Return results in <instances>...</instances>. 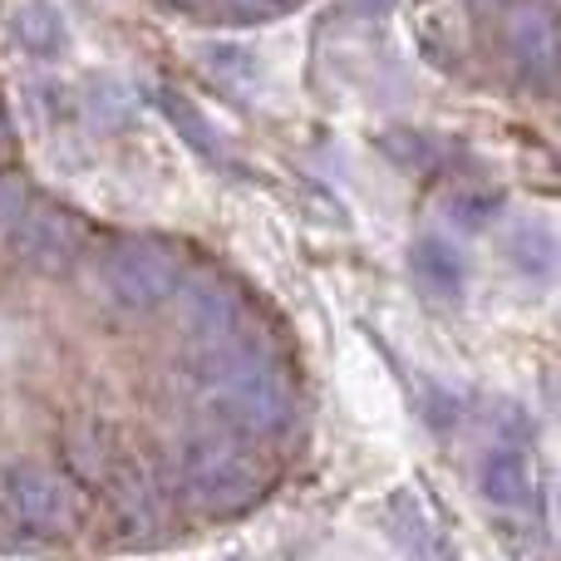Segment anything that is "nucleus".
Here are the masks:
<instances>
[{
  "label": "nucleus",
  "instance_id": "nucleus-9",
  "mask_svg": "<svg viewBox=\"0 0 561 561\" xmlns=\"http://www.w3.org/2000/svg\"><path fill=\"white\" fill-rule=\"evenodd\" d=\"M65 458L84 488H108V478H114L118 463H124L114 438H108V428L94 424V419H75V424L65 428Z\"/></svg>",
  "mask_w": 561,
  "mask_h": 561
},
{
  "label": "nucleus",
  "instance_id": "nucleus-12",
  "mask_svg": "<svg viewBox=\"0 0 561 561\" xmlns=\"http://www.w3.org/2000/svg\"><path fill=\"white\" fill-rule=\"evenodd\" d=\"M503 252H507V262H513L523 276L547 280V276L557 272V232L547 222H517V227H507Z\"/></svg>",
  "mask_w": 561,
  "mask_h": 561
},
{
  "label": "nucleus",
  "instance_id": "nucleus-11",
  "mask_svg": "<svg viewBox=\"0 0 561 561\" xmlns=\"http://www.w3.org/2000/svg\"><path fill=\"white\" fill-rule=\"evenodd\" d=\"M10 35L35 59H55V55H65V45H69L65 20H59V10L45 5V0H25V5L10 15Z\"/></svg>",
  "mask_w": 561,
  "mask_h": 561
},
{
  "label": "nucleus",
  "instance_id": "nucleus-5",
  "mask_svg": "<svg viewBox=\"0 0 561 561\" xmlns=\"http://www.w3.org/2000/svg\"><path fill=\"white\" fill-rule=\"evenodd\" d=\"M10 252L35 276H65L79 256L89 252V222L75 207L59 203H30V213L5 232Z\"/></svg>",
  "mask_w": 561,
  "mask_h": 561
},
{
  "label": "nucleus",
  "instance_id": "nucleus-24",
  "mask_svg": "<svg viewBox=\"0 0 561 561\" xmlns=\"http://www.w3.org/2000/svg\"><path fill=\"white\" fill-rule=\"evenodd\" d=\"M178 5H193V0H178Z\"/></svg>",
  "mask_w": 561,
  "mask_h": 561
},
{
  "label": "nucleus",
  "instance_id": "nucleus-6",
  "mask_svg": "<svg viewBox=\"0 0 561 561\" xmlns=\"http://www.w3.org/2000/svg\"><path fill=\"white\" fill-rule=\"evenodd\" d=\"M173 316L197 345H222V340L242 335V300L237 290L227 286L222 276L203 272V276H187L178 280L173 290Z\"/></svg>",
  "mask_w": 561,
  "mask_h": 561
},
{
  "label": "nucleus",
  "instance_id": "nucleus-8",
  "mask_svg": "<svg viewBox=\"0 0 561 561\" xmlns=\"http://www.w3.org/2000/svg\"><path fill=\"white\" fill-rule=\"evenodd\" d=\"M409 276H414V286L424 290L428 300H463V290H468L463 256H458V247L444 242V237H419V242L409 247Z\"/></svg>",
  "mask_w": 561,
  "mask_h": 561
},
{
  "label": "nucleus",
  "instance_id": "nucleus-13",
  "mask_svg": "<svg viewBox=\"0 0 561 561\" xmlns=\"http://www.w3.org/2000/svg\"><path fill=\"white\" fill-rule=\"evenodd\" d=\"M158 108H163V118L178 128V138H183L193 153H203V158L222 153V138H217V128L207 124V114L187 94H178V89H163V94H158Z\"/></svg>",
  "mask_w": 561,
  "mask_h": 561
},
{
  "label": "nucleus",
  "instance_id": "nucleus-22",
  "mask_svg": "<svg viewBox=\"0 0 561 561\" xmlns=\"http://www.w3.org/2000/svg\"><path fill=\"white\" fill-rule=\"evenodd\" d=\"M5 128H10V124H5V108H0V138H5Z\"/></svg>",
  "mask_w": 561,
  "mask_h": 561
},
{
  "label": "nucleus",
  "instance_id": "nucleus-21",
  "mask_svg": "<svg viewBox=\"0 0 561 561\" xmlns=\"http://www.w3.org/2000/svg\"><path fill=\"white\" fill-rule=\"evenodd\" d=\"M394 5H399V0H355L359 15H389Z\"/></svg>",
  "mask_w": 561,
  "mask_h": 561
},
{
  "label": "nucleus",
  "instance_id": "nucleus-23",
  "mask_svg": "<svg viewBox=\"0 0 561 561\" xmlns=\"http://www.w3.org/2000/svg\"><path fill=\"white\" fill-rule=\"evenodd\" d=\"M488 5H503V0H488Z\"/></svg>",
  "mask_w": 561,
  "mask_h": 561
},
{
  "label": "nucleus",
  "instance_id": "nucleus-7",
  "mask_svg": "<svg viewBox=\"0 0 561 561\" xmlns=\"http://www.w3.org/2000/svg\"><path fill=\"white\" fill-rule=\"evenodd\" d=\"M507 55H513V65L523 69L527 84L552 89V79H557V59H561L552 15H547V10H523V15H517L513 25H507Z\"/></svg>",
  "mask_w": 561,
  "mask_h": 561
},
{
  "label": "nucleus",
  "instance_id": "nucleus-1",
  "mask_svg": "<svg viewBox=\"0 0 561 561\" xmlns=\"http://www.w3.org/2000/svg\"><path fill=\"white\" fill-rule=\"evenodd\" d=\"M197 389L207 409L222 419L227 434L266 438L296 419V385L262 345H247L242 335L207 345L197 359Z\"/></svg>",
  "mask_w": 561,
  "mask_h": 561
},
{
  "label": "nucleus",
  "instance_id": "nucleus-10",
  "mask_svg": "<svg viewBox=\"0 0 561 561\" xmlns=\"http://www.w3.org/2000/svg\"><path fill=\"white\" fill-rule=\"evenodd\" d=\"M478 488L493 507H527L537 493V473H533V458L523 448H493L478 468Z\"/></svg>",
  "mask_w": 561,
  "mask_h": 561
},
{
  "label": "nucleus",
  "instance_id": "nucleus-17",
  "mask_svg": "<svg viewBox=\"0 0 561 561\" xmlns=\"http://www.w3.org/2000/svg\"><path fill=\"white\" fill-rule=\"evenodd\" d=\"M207 75H217L222 84H252L256 59L242 45H207Z\"/></svg>",
  "mask_w": 561,
  "mask_h": 561
},
{
  "label": "nucleus",
  "instance_id": "nucleus-15",
  "mask_svg": "<svg viewBox=\"0 0 561 561\" xmlns=\"http://www.w3.org/2000/svg\"><path fill=\"white\" fill-rule=\"evenodd\" d=\"M108 493H114V513L124 523V533H148L153 527V493H148L144 473L134 463H118V473L108 478Z\"/></svg>",
  "mask_w": 561,
  "mask_h": 561
},
{
  "label": "nucleus",
  "instance_id": "nucleus-18",
  "mask_svg": "<svg viewBox=\"0 0 561 561\" xmlns=\"http://www.w3.org/2000/svg\"><path fill=\"white\" fill-rule=\"evenodd\" d=\"M493 213H497V197L493 193H448L444 197V217H448V222H458L463 232H478V227H483Z\"/></svg>",
  "mask_w": 561,
  "mask_h": 561
},
{
  "label": "nucleus",
  "instance_id": "nucleus-19",
  "mask_svg": "<svg viewBox=\"0 0 561 561\" xmlns=\"http://www.w3.org/2000/svg\"><path fill=\"white\" fill-rule=\"evenodd\" d=\"M30 203H35L30 178L15 173V168H5V173H0V232H10V227L30 213Z\"/></svg>",
  "mask_w": 561,
  "mask_h": 561
},
{
  "label": "nucleus",
  "instance_id": "nucleus-16",
  "mask_svg": "<svg viewBox=\"0 0 561 561\" xmlns=\"http://www.w3.org/2000/svg\"><path fill=\"white\" fill-rule=\"evenodd\" d=\"M379 153L394 158L399 168H414V173H428L438 158V148L428 144L424 134H409V128H389V134H379Z\"/></svg>",
  "mask_w": 561,
  "mask_h": 561
},
{
  "label": "nucleus",
  "instance_id": "nucleus-14",
  "mask_svg": "<svg viewBox=\"0 0 561 561\" xmlns=\"http://www.w3.org/2000/svg\"><path fill=\"white\" fill-rule=\"evenodd\" d=\"M134 89L124 84V79H114V75H94L84 84V118L94 128H124L128 118H134Z\"/></svg>",
  "mask_w": 561,
  "mask_h": 561
},
{
  "label": "nucleus",
  "instance_id": "nucleus-20",
  "mask_svg": "<svg viewBox=\"0 0 561 561\" xmlns=\"http://www.w3.org/2000/svg\"><path fill=\"white\" fill-rule=\"evenodd\" d=\"M296 5H306V0H227V10L242 20H276V15H290Z\"/></svg>",
  "mask_w": 561,
  "mask_h": 561
},
{
  "label": "nucleus",
  "instance_id": "nucleus-4",
  "mask_svg": "<svg viewBox=\"0 0 561 561\" xmlns=\"http://www.w3.org/2000/svg\"><path fill=\"white\" fill-rule=\"evenodd\" d=\"M0 503H5L10 523L25 537H45V542H59V537L79 533V497L75 488L65 483V473L45 463H15L0 478Z\"/></svg>",
  "mask_w": 561,
  "mask_h": 561
},
{
  "label": "nucleus",
  "instance_id": "nucleus-2",
  "mask_svg": "<svg viewBox=\"0 0 561 561\" xmlns=\"http://www.w3.org/2000/svg\"><path fill=\"white\" fill-rule=\"evenodd\" d=\"M183 488L207 513H242L266 493V463L247 438L227 434H197L183 448Z\"/></svg>",
  "mask_w": 561,
  "mask_h": 561
},
{
  "label": "nucleus",
  "instance_id": "nucleus-3",
  "mask_svg": "<svg viewBox=\"0 0 561 561\" xmlns=\"http://www.w3.org/2000/svg\"><path fill=\"white\" fill-rule=\"evenodd\" d=\"M94 280L104 300L124 316H153L173 300L178 280H183V262L173 247L153 242V237H114L99 252Z\"/></svg>",
  "mask_w": 561,
  "mask_h": 561
}]
</instances>
